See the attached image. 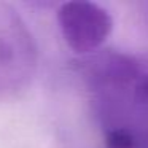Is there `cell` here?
Segmentation results:
<instances>
[{
  "mask_svg": "<svg viewBox=\"0 0 148 148\" xmlns=\"http://www.w3.org/2000/svg\"><path fill=\"white\" fill-rule=\"evenodd\" d=\"M58 21L67 45L80 54L99 49L113 26L105 8L84 0L62 3L58 11Z\"/></svg>",
  "mask_w": 148,
  "mask_h": 148,
  "instance_id": "cell-2",
  "label": "cell"
},
{
  "mask_svg": "<svg viewBox=\"0 0 148 148\" xmlns=\"http://www.w3.org/2000/svg\"><path fill=\"white\" fill-rule=\"evenodd\" d=\"M138 148H148V127L145 129V132L140 135V140H138Z\"/></svg>",
  "mask_w": 148,
  "mask_h": 148,
  "instance_id": "cell-3",
  "label": "cell"
},
{
  "mask_svg": "<svg viewBox=\"0 0 148 148\" xmlns=\"http://www.w3.org/2000/svg\"><path fill=\"white\" fill-rule=\"evenodd\" d=\"M142 11H143V18H145V21H147V24H148V2L142 3Z\"/></svg>",
  "mask_w": 148,
  "mask_h": 148,
  "instance_id": "cell-4",
  "label": "cell"
},
{
  "mask_svg": "<svg viewBox=\"0 0 148 148\" xmlns=\"http://www.w3.org/2000/svg\"><path fill=\"white\" fill-rule=\"evenodd\" d=\"M37 65L38 49L26 21L10 3L0 2V102L26 89Z\"/></svg>",
  "mask_w": 148,
  "mask_h": 148,
  "instance_id": "cell-1",
  "label": "cell"
}]
</instances>
